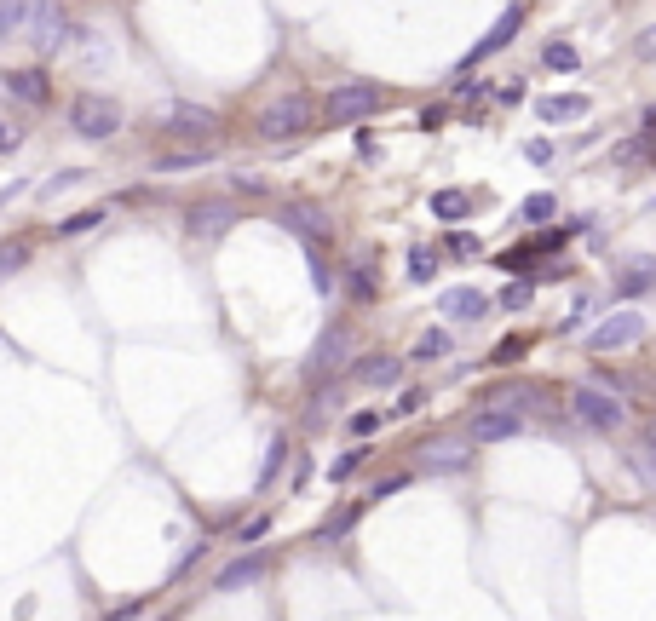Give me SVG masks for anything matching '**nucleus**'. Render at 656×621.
I'll return each instance as SVG.
<instances>
[{
  "label": "nucleus",
  "mask_w": 656,
  "mask_h": 621,
  "mask_svg": "<svg viewBox=\"0 0 656 621\" xmlns=\"http://www.w3.org/2000/svg\"><path fill=\"white\" fill-rule=\"evenodd\" d=\"M18 144H24V133H18L12 121H0V156H6V150H18Z\"/></svg>",
  "instance_id": "obj_34"
},
{
  "label": "nucleus",
  "mask_w": 656,
  "mask_h": 621,
  "mask_svg": "<svg viewBox=\"0 0 656 621\" xmlns=\"http://www.w3.org/2000/svg\"><path fill=\"white\" fill-rule=\"evenodd\" d=\"M70 127L81 138H110V133H121V104L104 98V92H81L70 104Z\"/></svg>",
  "instance_id": "obj_3"
},
{
  "label": "nucleus",
  "mask_w": 656,
  "mask_h": 621,
  "mask_svg": "<svg viewBox=\"0 0 656 621\" xmlns=\"http://www.w3.org/2000/svg\"><path fill=\"white\" fill-rule=\"evenodd\" d=\"M346 351H352V340H346V328H334V334H323L317 340V351H311V380H323L328 368L346 363Z\"/></svg>",
  "instance_id": "obj_14"
},
{
  "label": "nucleus",
  "mask_w": 656,
  "mask_h": 621,
  "mask_svg": "<svg viewBox=\"0 0 656 621\" xmlns=\"http://www.w3.org/2000/svg\"><path fill=\"white\" fill-rule=\"evenodd\" d=\"M162 133L185 138V150H190V144H219V115L202 110V104H179V110L167 115Z\"/></svg>",
  "instance_id": "obj_7"
},
{
  "label": "nucleus",
  "mask_w": 656,
  "mask_h": 621,
  "mask_svg": "<svg viewBox=\"0 0 656 621\" xmlns=\"http://www.w3.org/2000/svg\"><path fill=\"white\" fill-rule=\"evenodd\" d=\"M449 253H455V259H478V236H467V230H449Z\"/></svg>",
  "instance_id": "obj_28"
},
{
  "label": "nucleus",
  "mask_w": 656,
  "mask_h": 621,
  "mask_svg": "<svg viewBox=\"0 0 656 621\" xmlns=\"http://www.w3.org/2000/svg\"><path fill=\"white\" fill-rule=\"evenodd\" d=\"M403 483H409V478H386V483H375V501H386V495H398Z\"/></svg>",
  "instance_id": "obj_37"
},
{
  "label": "nucleus",
  "mask_w": 656,
  "mask_h": 621,
  "mask_svg": "<svg viewBox=\"0 0 656 621\" xmlns=\"http://www.w3.org/2000/svg\"><path fill=\"white\" fill-rule=\"evenodd\" d=\"M570 414L582 420L587 432H616V426H622V403H616L605 386H576L570 391Z\"/></svg>",
  "instance_id": "obj_4"
},
{
  "label": "nucleus",
  "mask_w": 656,
  "mask_h": 621,
  "mask_svg": "<svg viewBox=\"0 0 656 621\" xmlns=\"http://www.w3.org/2000/svg\"><path fill=\"white\" fill-rule=\"evenodd\" d=\"M104 225V207H87V213H75V219H64V236H81V230Z\"/></svg>",
  "instance_id": "obj_27"
},
{
  "label": "nucleus",
  "mask_w": 656,
  "mask_h": 621,
  "mask_svg": "<svg viewBox=\"0 0 656 621\" xmlns=\"http://www.w3.org/2000/svg\"><path fill=\"white\" fill-rule=\"evenodd\" d=\"M530 305V282H513L507 294H501V311H524Z\"/></svg>",
  "instance_id": "obj_30"
},
{
  "label": "nucleus",
  "mask_w": 656,
  "mask_h": 621,
  "mask_svg": "<svg viewBox=\"0 0 656 621\" xmlns=\"http://www.w3.org/2000/svg\"><path fill=\"white\" fill-rule=\"evenodd\" d=\"M524 432V414L518 409H478V414H467V437L472 443H507V437H518Z\"/></svg>",
  "instance_id": "obj_9"
},
{
  "label": "nucleus",
  "mask_w": 656,
  "mask_h": 621,
  "mask_svg": "<svg viewBox=\"0 0 656 621\" xmlns=\"http://www.w3.org/2000/svg\"><path fill=\"white\" fill-rule=\"evenodd\" d=\"M536 115H541V121H582V115H587V98H582V92H570V98H564V92H553V98H541V104H536Z\"/></svg>",
  "instance_id": "obj_16"
},
{
  "label": "nucleus",
  "mask_w": 656,
  "mask_h": 621,
  "mask_svg": "<svg viewBox=\"0 0 656 621\" xmlns=\"http://www.w3.org/2000/svg\"><path fill=\"white\" fill-rule=\"evenodd\" d=\"M236 219H242V213H236L231 196H208V202H190L185 207V230L196 236V242H219Z\"/></svg>",
  "instance_id": "obj_5"
},
{
  "label": "nucleus",
  "mask_w": 656,
  "mask_h": 621,
  "mask_svg": "<svg viewBox=\"0 0 656 621\" xmlns=\"http://www.w3.org/2000/svg\"><path fill=\"white\" fill-rule=\"evenodd\" d=\"M6 92H12L18 104H47L52 98V87H47L41 69H6Z\"/></svg>",
  "instance_id": "obj_13"
},
{
  "label": "nucleus",
  "mask_w": 656,
  "mask_h": 621,
  "mask_svg": "<svg viewBox=\"0 0 656 621\" xmlns=\"http://www.w3.org/2000/svg\"><path fill=\"white\" fill-rule=\"evenodd\" d=\"M541 58H547L553 69H576V46H570V41H547V52H541Z\"/></svg>",
  "instance_id": "obj_26"
},
{
  "label": "nucleus",
  "mask_w": 656,
  "mask_h": 621,
  "mask_svg": "<svg viewBox=\"0 0 656 621\" xmlns=\"http://www.w3.org/2000/svg\"><path fill=\"white\" fill-rule=\"evenodd\" d=\"M24 18H29V0H0V35L24 29Z\"/></svg>",
  "instance_id": "obj_24"
},
{
  "label": "nucleus",
  "mask_w": 656,
  "mask_h": 621,
  "mask_svg": "<svg viewBox=\"0 0 656 621\" xmlns=\"http://www.w3.org/2000/svg\"><path fill=\"white\" fill-rule=\"evenodd\" d=\"M24 259H29L24 248H0V276H6V271H18V265H24Z\"/></svg>",
  "instance_id": "obj_35"
},
{
  "label": "nucleus",
  "mask_w": 656,
  "mask_h": 621,
  "mask_svg": "<svg viewBox=\"0 0 656 621\" xmlns=\"http://www.w3.org/2000/svg\"><path fill=\"white\" fill-rule=\"evenodd\" d=\"M271 529V518H254V524H242V547H259V535Z\"/></svg>",
  "instance_id": "obj_33"
},
{
  "label": "nucleus",
  "mask_w": 656,
  "mask_h": 621,
  "mask_svg": "<svg viewBox=\"0 0 656 621\" xmlns=\"http://www.w3.org/2000/svg\"><path fill=\"white\" fill-rule=\"evenodd\" d=\"M346 288H352V299H357V305H369V299H375V276H369V265H352Z\"/></svg>",
  "instance_id": "obj_23"
},
{
  "label": "nucleus",
  "mask_w": 656,
  "mask_h": 621,
  "mask_svg": "<svg viewBox=\"0 0 656 621\" xmlns=\"http://www.w3.org/2000/svg\"><path fill=\"white\" fill-rule=\"evenodd\" d=\"M651 259H628V271L616 276V288H622V294H645V288H651Z\"/></svg>",
  "instance_id": "obj_20"
},
{
  "label": "nucleus",
  "mask_w": 656,
  "mask_h": 621,
  "mask_svg": "<svg viewBox=\"0 0 656 621\" xmlns=\"http://www.w3.org/2000/svg\"><path fill=\"white\" fill-rule=\"evenodd\" d=\"M352 524H357V506H340L334 518H323V529H317V541H334V535H346Z\"/></svg>",
  "instance_id": "obj_22"
},
{
  "label": "nucleus",
  "mask_w": 656,
  "mask_h": 621,
  "mask_svg": "<svg viewBox=\"0 0 656 621\" xmlns=\"http://www.w3.org/2000/svg\"><path fill=\"white\" fill-rule=\"evenodd\" d=\"M449 345H455V340H449L444 328H426L421 340H415V351H409V357H415V363H438V357H449Z\"/></svg>",
  "instance_id": "obj_19"
},
{
  "label": "nucleus",
  "mask_w": 656,
  "mask_h": 621,
  "mask_svg": "<svg viewBox=\"0 0 656 621\" xmlns=\"http://www.w3.org/2000/svg\"><path fill=\"white\" fill-rule=\"evenodd\" d=\"M265 570H271V558H265V552H248V558H231L225 570L213 575V593H242V587H259V581H265Z\"/></svg>",
  "instance_id": "obj_10"
},
{
  "label": "nucleus",
  "mask_w": 656,
  "mask_h": 621,
  "mask_svg": "<svg viewBox=\"0 0 656 621\" xmlns=\"http://www.w3.org/2000/svg\"><path fill=\"white\" fill-rule=\"evenodd\" d=\"M363 455H369V449H346V455H340L334 466H328V478H334V483H346V478L357 472V466H363Z\"/></svg>",
  "instance_id": "obj_25"
},
{
  "label": "nucleus",
  "mask_w": 656,
  "mask_h": 621,
  "mask_svg": "<svg viewBox=\"0 0 656 621\" xmlns=\"http://www.w3.org/2000/svg\"><path fill=\"white\" fill-rule=\"evenodd\" d=\"M375 426H380V414H375V409L352 414V432H357V437H369V432H375Z\"/></svg>",
  "instance_id": "obj_32"
},
{
  "label": "nucleus",
  "mask_w": 656,
  "mask_h": 621,
  "mask_svg": "<svg viewBox=\"0 0 656 621\" xmlns=\"http://www.w3.org/2000/svg\"><path fill=\"white\" fill-rule=\"evenodd\" d=\"M639 340H645V311H616V317H605L587 334L593 351H622V345H639Z\"/></svg>",
  "instance_id": "obj_8"
},
{
  "label": "nucleus",
  "mask_w": 656,
  "mask_h": 621,
  "mask_svg": "<svg viewBox=\"0 0 656 621\" xmlns=\"http://www.w3.org/2000/svg\"><path fill=\"white\" fill-rule=\"evenodd\" d=\"M518 213H524V219H547V213H553V196H547V190H536V196H524V207H518Z\"/></svg>",
  "instance_id": "obj_29"
},
{
  "label": "nucleus",
  "mask_w": 656,
  "mask_h": 621,
  "mask_svg": "<svg viewBox=\"0 0 656 621\" xmlns=\"http://www.w3.org/2000/svg\"><path fill=\"white\" fill-rule=\"evenodd\" d=\"M311 127H317V104H311L305 92H288V98H277V104L259 110V133L271 138V144H282V138H305Z\"/></svg>",
  "instance_id": "obj_2"
},
{
  "label": "nucleus",
  "mask_w": 656,
  "mask_h": 621,
  "mask_svg": "<svg viewBox=\"0 0 656 621\" xmlns=\"http://www.w3.org/2000/svg\"><path fill=\"white\" fill-rule=\"evenodd\" d=\"M213 161V144H190V150H173V156L156 161V173H190V167H202Z\"/></svg>",
  "instance_id": "obj_18"
},
{
  "label": "nucleus",
  "mask_w": 656,
  "mask_h": 621,
  "mask_svg": "<svg viewBox=\"0 0 656 621\" xmlns=\"http://www.w3.org/2000/svg\"><path fill=\"white\" fill-rule=\"evenodd\" d=\"M380 104H386L380 81H340V87L323 98V115H328V127H357V121L380 115Z\"/></svg>",
  "instance_id": "obj_1"
},
{
  "label": "nucleus",
  "mask_w": 656,
  "mask_h": 621,
  "mask_svg": "<svg viewBox=\"0 0 656 621\" xmlns=\"http://www.w3.org/2000/svg\"><path fill=\"white\" fill-rule=\"evenodd\" d=\"M518 357H524V340H501V345H495V357H490V363L507 368V363H518Z\"/></svg>",
  "instance_id": "obj_31"
},
{
  "label": "nucleus",
  "mask_w": 656,
  "mask_h": 621,
  "mask_svg": "<svg viewBox=\"0 0 656 621\" xmlns=\"http://www.w3.org/2000/svg\"><path fill=\"white\" fill-rule=\"evenodd\" d=\"M432 276H438V253L415 248V253H409V282H432Z\"/></svg>",
  "instance_id": "obj_21"
},
{
  "label": "nucleus",
  "mask_w": 656,
  "mask_h": 621,
  "mask_svg": "<svg viewBox=\"0 0 656 621\" xmlns=\"http://www.w3.org/2000/svg\"><path fill=\"white\" fill-rule=\"evenodd\" d=\"M467 213H472V196H467V190H432V219L455 225V219H467Z\"/></svg>",
  "instance_id": "obj_17"
},
{
  "label": "nucleus",
  "mask_w": 656,
  "mask_h": 621,
  "mask_svg": "<svg viewBox=\"0 0 656 621\" xmlns=\"http://www.w3.org/2000/svg\"><path fill=\"white\" fill-rule=\"evenodd\" d=\"M24 29H29V41H35V52H58V46L70 41L64 29V12H58V0H29V18H24Z\"/></svg>",
  "instance_id": "obj_6"
},
{
  "label": "nucleus",
  "mask_w": 656,
  "mask_h": 621,
  "mask_svg": "<svg viewBox=\"0 0 656 621\" xmlns=\"http://www.w3.org/2000/svg\"><path fill=\"white\" fill-rule=\"evenodd\" d=\"M518 29H524V6H507V12H501V18H495V29H490V35H484V41L472 46V58H467V64H461V69L484 64V58H490V52H501V46L513 41Z\"/></svg>",
  "instance_id": "obj_11"
},
{
  "label": "nucleus",
  "mask_w": 656,
  "mask_h": 621,
  "mask_svg": "<svg viewBox=\"0 0 656 621\" xmlns=\"http://www.w3.org/2000/svg\"><path fill=\"white\" fill-rule=\"evenodd\" d=\"M524 156H530V161H553V144H547V138H530V144H524Z\"/></svg>",
  "instance_id": "obj_36"
},
{
  "label": "nucleus",
  "mask_w": 656,
  "mask_h": 621,
  "mask_svg": "<svg viewBox=\"0 0 656 621\" xmlns=\"http://www.w3.org/2000/svg\"><path fill=\"white\" fill-rule=\"evenodd\" d=\"M357 380H363V386H398L403 380V363L398 357H363V363H357Z\"/></svg>",
  "instance_id": "obj_15"
},
{
  "label": "nucleus",
  "mask_w": 656,
  "mask_h": 621,
  "mask_svg": "<svg viewBox=\"0 0 656 621\" xmlns=\"http://www.w3.org/2000/svg\"><path fill=\"white\" fill-rule=\"evenodd\" d=\"M438 311H444L449 322H478L484 311H490V299L478 294V288H449V294L438 299Z\"/></svg>",
  "instance_id": "obj_12"
}]
</instances>
